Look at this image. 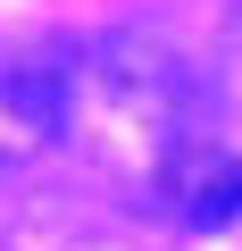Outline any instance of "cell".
<instances>
[{
  "mask_svg": "<svg viewBox=\"0 0 242 251\" xmlns=\"http://www.w3.org/2000/svg\"><path fill=\"white\" fill-rule=\"evenodd\" d=\"M234 67H242V9H234Z\"/></svg>",
  "mask_w": 242,
  "mask_h": 251,
  "instance_id": "3",
  "label": "cell"
},
{
  "mask_svg": "<svg viewBox=\"0 0 242 251\" xmlns=\"http://www.w3.org/2000/svg\"><path fill=\"white\" fill-rule=\"evenodd\" d=\"M151 209H159L167 226H184V234L234 226V218H242V151L217 143V134H200V143L151 184Z\"/></svg>",
  "mask_w": 242,
  "mask_h": 251,
  "instance_id": "2",
  "label": "cell"
},
{
  "mask_svg": "<svg viewBox=\"0 0 242 251\" xmlns=\"http://www.w3.org/2000/svg\"><path fill=\"white\" fill-rule=\"evenodd\" d=\"M59 134L84 143L109 176L142 184V201H151V184L209 134L200 126V84L159 34H92L67 59Z\"/></svg>",
  "mask_w": 242,
  "mask_h": 251,
  "instance_id": "1",
  "label": "cell"
}]
</instances>
